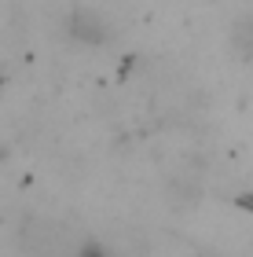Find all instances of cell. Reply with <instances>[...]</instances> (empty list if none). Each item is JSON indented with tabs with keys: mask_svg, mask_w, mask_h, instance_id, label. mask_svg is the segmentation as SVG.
Returning a JSON list of instances; mask_svg holds the SVG:
<instances>
[{
	"mask_svg": "<svg viewBox=\"0 0 253 257\" xmlns=\"http://www.w3.org/2000/svg\"><path fill=\"white\" fill-rule=\"evenodd\" d=\"M70 37L88 41V44H103L107 41V22L92 11H74L70 15Z\"/></svg>",
	"mask_w": 253,
	"mask_h": 257,
	"instance_id": "6da1fadb",
	"label": "cell"
}]
</instances>
